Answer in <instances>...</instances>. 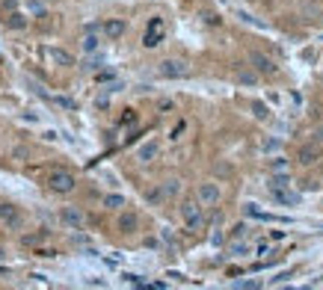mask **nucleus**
I'll return each instance as SVG.
<instances>
[{
	"instance_id": "nucleus-1",
	"label": "nucleus",
	"mask_w": 323,
	"mask_h": 290,
	"mask_svg": "<svg viewBox=\"0 0 323 290\" xmlns=\"http://www.w3.org/2000/svg\"><path fill=\"white\" fill-rule=\"evenodd\" d=\"M181 219H184V225L190 228V231H199V228L205 225V210H202V201H196V198L181 201Z\"/></svg>"
},
{
	"instance_id": "nucleus-2",
	"label": "nucleus",
	"mask_w": 323,
	"mask_h": 290,
	"mask_svg": "<svg viewBox=\"0 0 323 290\" xmlns=\"http://www.w3.org/2000/svg\"><path fill=\"white\" fill-rule=\"evenodd\" d=\"M74 184H77L74 175L65 172V169H51V175H48V187H51L54 193H71Z\"/></svg>"
},
{
	"instance_id": "nucleus-3",
	"label": "nucleus",
	"mask_w": 323,
	"mask_h": 290,
	"mask_svg": "<svg viewBox=\"0 0 323 290\" xmlns=\"http://www.w3.org/2000/svg\"><path fill=\"white\" fill-rule=\"evenodd\" d=\"M157 71H160V77H166V80H181V77L190 74V65L184 63V60H163Z\"/></svg>"
},
{
	"instance_id": "nucleus-4",
	"label": "nucleus",
	"mask_w": 323,
	"mask_h": 290,
	"mask_svg": "<svg viewBox=\"0 0 323 290\" xmlns=\"http://www.w3.org/2000/svg\"><path fill=\"white\" fill-rule=\"evenodd\" d=\"M249 65H252L258 74H264V77L276 74V63H273L267 54H261V51H249Z\"/></svg>"
},
{
	"instance_id": "nucleus-5",
	"label": "nucleus",
	"mask_w": 323,
	"mask_h": 290,
	"mask_svg": "<svg viewBox=\"0 0 323 290\" xmlns=\"http://www.w3.org/2000/svg\"><path fill=\"white\" fill-rule=\"evenodd\" d=\"M0 222L6 228H21V210L9 201H0Z\"/></svg>"
},
{
	"instance_id": "nucleus-6",
	"label": "nucleus",
	"mask_w": 323,
	"mask_h": 290,
	"mask_svg": "<svg viewBox=\"0 0 323 290\" xmlns=\"http://www.w3.org/2000/svg\"><path fill=\"white\" fill-rule=\"evenodd\" d=\"M160 42H163V21L160 18H151V21H148V30L142 36V45H145V48H157Z\"/></svg>"
},
{
	"instance_id": "nucleus-7",
	"label": "nucleus",
	"mask_w": 323,
	"mask_h": 290,
	"mask_svg": "<svg viewBox=\"0 0 323 290\" xmlns=\"http://www.w3.org/2000/svg\"><path fill=\"white\" fill-rule=\"evenodd\" d=\"M220 187L214 184V181H205V184H199V201L202 204H217L220 201Z\"/></svg>"
},
{
	"instance_id": "nucleus-8",
	"label": "nucleus",
	"mask_w": 323,
	"mask_h": 290,
	"mask_svg": "<svg viewBox=\"0 0 323 290\" xmlns=\"http://www.w3.org/2000/svg\"><path fill=\"white\" fill-rule=\"evenodd\" d=\"M320 160V148H317V142L314 145H302L299 151H296V163L299 166H311V163Z\"/></svg>"
},
{
	"instance_id": "nucleus-9",
	"label": "nucleus",
	"mask_w": 323,
	"mask_h": 290,
	"mask_svg": "<svg viewBox=\"0 0 323 290\" xmlns=\"http://www.w3.org/2000/svg\"><path fill=\"white\" fill-rule=\"evenodd\" d=\"M60 219L71 228H80L83 225V210H80V207H63V210H60Z\"/></svg>"
},
{
	"instance_id": "nucleus-10",
	"label": "nucleus",
	"mask_w": 323,
	"mask_h": 290,
	"mask_svg": "<svg viewBox=\"0 0 323 290\" xmlns=\"http://www.w3.org/2000/svg\"><path fill=\"white\" fill-rule=\"evenodd\" d=\"M45 57H48L54 65H74L71 54H68V51H63V48H48V51H45Z\"/></svg>"
},
{
	"instance_id": "nucleus-11",
	"label": "nucleus",
	"mask_w": 323,
	"mask_h": 290,
	"mask_svg": "<svg viewBox=\"0 0 323 290\" xmlns=\"http://www.w3.org/2000/svg\"><path fill=\"white\" fill-rule=\"evenodd\" d=\"M136 228H139V216L130 213V210H125V213L119 216V231H122V234H133Z\"/></svg>"
},
{
	"instance_id": "nucleus-12",
	"label": "nucleus",
	"mask_w": 323,
	"mask_h": 290,
	"mask_svg": "<svg viewBox=\"0 0 323 290\" xmlns=\"http://www.w3.org/2000/svg\"><path fill=\"white\" fill-rule=\"evenodd\" d=\"M157 154H160V145L151 139V142H145V145L136 151V160H139V163H151L154 157H157Z\"/></svg>"
},
{
	"instance_id": "nucleus-13",
	"label": "nucleus",
	"mask_w": 323,
	"mask_h": 290,
	"mask_svg": "<svg viewBox=\"0 0 323 290\" xmlns=\"http://www.w3.org/2000/svg\"><path fill=\"white\" fill-rule=\"evenodd\" d=\"M288 187H291V178H288V172H270L267 190H288Z\"/></svg>"
},
{
	"instance_id": "nucleus-14",
	"label": "nucleus",
	"mask_w": 323,
	"mask_h": 290,
	"mask_svg": "<svg viewBox=\"0 0 323 290\" xmlns=\"http://www.w3.org/2000/svg\"><path fill=\"white\" fill-rule=\"evenodd\" d=\"M104 36H107V39H122V36H125V21H119V18L104 21Z\"/></svg>"
},
{
	"instance_id": "nucleus-15",
	"label": "nucleus",
	"mask_w": 323,
	"mask_h": 290,
	"mask_svg": "<svg viewBox=\"0 0 323 290\" xmlns=\"http://www.w3.org/2000/svg\"><path fill=\"white\" fill-rule=\"evenodd\" d=\"M270 195H273V201H279V204H299V195L291 193V190H270Z\"/></svg>"
},
{
	"instance_id": "nucleus-16",
	"label": "nucleus",
	"mask_w": 323,
	"mask_h": 290,
	"mask_svg": "<svg viewBox=\"0 0 323 290\" xmlns=\"http://www.w3.org/2000/svg\"><path fill=\"white\" fill-rule=\"evenodd\" d=\"M237 83L255 86V83H258V71H255V68H240V71H237Z\"/></svg>"
},
{
	"instance_id": "nucleus-17",
	"label": "nucleus",
	"mask_w": 323,
	"mask_h": 290,
	"mask_svg": "<svg viewBox=\"0 0 323 290\" xmlns=\"http://www.w3.org/2000/svg\"><path fill=\"white\" fill-rule=\"evenodd\" d=\"M6 24H9L12 30H24V27H27V18H24L21 12H9V15H6Z\"/></svg>"
},
{
	"instance_id": "nucleus-18",
	"label": "nucleus",
	"mask_w": 323,
	"mask_h": 290,
	"mask_svg": "<svg viewBox=\"0 0 323 290\" xmlns=\"http://www.w3.org/2000/svg\"><path fill=\"white\" fill-rule=\"evenodd\" d=\"M249 110H252V116L261 119V122H267V119H270V110H267V104H264V101H252V104H249Z\"/></svg>"
},
{
	"instance_id": "nucleus-19",
	"label": "nucleus",
	"mask_w": 323,
	"mask_h": 290,
	"mask_svg": "<svg viewBox=\"0 0 323 290\" xmlns=\"http://www.w3.org/2000/svg\"><path fill=\"white\" fill-rule=\"evenodd\" d=\"M104 207H113V210H119V207H125V198H122L119 193L104 195Z\"/></svg>"
},
{
	"instance_id": "nucleus-20",
	"label": "nucleus",
	"mask_w": 323,
	"mask_h": 290,
	"mask_svg": "<svg viewBox=\"0 0 323 290\" xmlns=\"http://www.w3.org/2000/svg\"><path fill=\"white\" fill-rule=\"evenodd\" d=\"M80 48H83L86 54H95V51H98V36H95V33H86V36H83V45H80Z\"/></svg>"
},
{
	"instance_id": "nucleus-21",
	"label": "nucleus",
	"mask_w": 323,
	"mask_h": 290,
	"mask_svg": "<svg viewBox=\"0 0 323 290\" xmlns=\"http://www.w3.org/2000/svg\"><path fill=\"white\" fill-rule=\"evenodd\" d=\"M279 148H282L279 139H261V151H264V154H276Z\"/></svg>"
},
{
	"instance_id": "nucleus-22",
	"label": "nucleus",
	"mask_w": 323,
	"mask_h": 290,
	"mask_svg": "<svg viewBox=\"0 0 323 290\" xmlns=\"http://www.w3.org/2000/svg\"><path fill=\"white\" fill-rule=\"evenodd\" d=\"M160 187H163V193H166V198H172V195H178V190H181V184H178L175 178H172V181H163Z\"/></svg>"
},
{
	"instance_id": "nucleus-23",
	"label": "nucleus",
	"mask_w": 323,
	"mask_h": 290,
	"mask_svg": "<svg viewBox=\"0 0 323 290\" xmlns=\"http://www.w3.org/2000/svg\"><path fill=\"white\" fill-rule=\"evenodd\" d=\"M145 198H148L151 204H160L163 198H166V193H163V187H154V190H148V193H145Z\"/></svg>"
},
{
	"instance_id": "nucleus-24",
	"label": "nucleus",
	"mask_w": 323,
	"mask_h": 290,
	"mask_svg": "<svg viewBox=\"0 0 323 290\" xmlns=\"http://www.w3.org/2000/svg\"><path fill=\"white\" fill-rule=\"evenodd\" d=\"M270 172H288V160L285 157H273L270 160Z\"/></svg>"
},
{
	"instance_id": "nucleus-25",
	"label": "nucleus",
	"mask_w": 323,
	"mask_h": 290,
	"mask_svg": "<svg viewBox=\"0 0 323 290\" xmlns=\"http://www.w3.org/2000/svg\"><path fill=\"white\" fill-rule=\"evenodd\" d=\"M119 125H136V110H125L122 119H119Z\"/></svg>"
},
{
	"instance_id": "nucleus-26",
	"label": "nucleus",
	"mask_w": 323,
	"mask_h": 290,
	"mask_svg": "<svg viewBox=\"0 0 323 290\" xmlns=\"http://www.w3.org/2000/svg\"><path fill=\"white\" fill-rule=\"evenodd\" d=\"M237 15H240V21H246V24H252V27H258V30H264V24H261L258 18H252L249 12H237Z\"/></svg>"
},
{
	"instance_id": "nucleus-27",
	"label": "nucleus",
	"mask_w": 323,
	"mask_h": 290,
	"mask_svg": "<svg viewBox=\"0 0 323 290\" xmlns=\"http://www.w3.org/2000/svg\"><path fill=\"white\" fill-rule=\"evenodd\" d=\"M45 237H48V231H42V234H30V237H24V243H27V246H39Z\"/></svg>"
},
{
	"instance_id": "nucleus-28",
	"label": "nucleus",
	"mask_w": 323,
	"mask_h": 290,
	"mask_svg": "<svg viewBox=\"0 0 323 290\" xmlns=\"http://www.w3.org/2000/svg\"><path fill=\"white\" fill-rule=\"evenodd\" d=\"M54 104H60V107H63V110H74V101H71V98H54Z\"/></svg>"
},
{
	"instance_id": "nucleus-29",
	"label": "nucleus",
	"mask_w": 323,
	"mask_h": 290,
	"mask_svg": "<svg viewBox=\"0 0 323 290\" xmlns=\"http://www.w3.org/2000/svg\"><path fill=\"white\" fill-rule=\"evenodd\" d=\"M0 9L9 15V12H15V9H18V0H3V3H0Z\"/></svg>"
},
{
	"instance_id": "nucleus-30",
	"label": "nucleus",
	"mask_w": 323,
	"mask_h": 290,
	"mask_svg": "<svg viewBox=\"0 0 323 290\" xmlns=\"http://www.w3.org/2000/svg\"><path fill=\"white\" fill-rule=\"evenodd\" d=\"M113 77H116L113 71H101V74H98V83H113Z\"/></svg>"
},
{
	"instance_id": "nucleus-31",
	"label": "nucleus",
	"mask_w": 323,
	"mask_h": 290,
	"mask_svg": "<svg viewBox=\"0 0 323 290\" xmlns=\"http://www.w3.org/2000/svg\"><path fill=\"white\" fill-rule=\"evenodd\" d=\"M122 278H125V281H128V284H142V278H139V275H133V272H125V275H122Z\"/></svg>"
},
{
	"instance_id": "nucleus-32",
	"label": "nucleus",
	"mask_w": 323,
	"mask_h": 290,
	"mask_svg": "<svg viewBox=\"0 0 323 290\" xmlns=\"http://www.w3.org/2000/svg\"><path fill=\"white\" fill-rule=\"evenodd\" d=\"M231 255H249V246H243V243L240 246H231Z\"/></svg>"
},
{
	"instance_id": "nucleus-33",
	"label": "nucleus",
	"mask_w": 323,
	"mask_h": 290,
	"mask_svg": "<svg viewBox=\"0 0 323 290\" xmlns=\"http://www.w3.org/2000/svg\"><path fill=\"white\" fill-rule=\"evenodd\" d=\"M231 234H234V237H243V234H246V225H243V222H240V225H234Z\"/></svg>"
},
{
	"instance_id": "nucleus-34",
	"label": "nucleus",
	"mask_w": 323,
	"mask_h": 290,
	"mask_svg": "<svg viewBox=\"0 0 323 290\" xmlns=\"http://www.w3.org/2000/svg\"><path fill=\"white\" fill-rule=\"evenodd\" d=\"M205 21H208V24H220V18H217L214 12H205Z\"/></svg>"
},
{
	"instance_id": "nucleus-35",
	"label": "nucleus",
	"mask_w": 323,
	"mask_h": 290,
	"mask_svg": "<svg viewBox=\"0 0 323 290\" xmlns=\"http://www.w3.org/2000/svg\"><path fill=\"white\" fill-rule=\"evenodd\" d=\"M12 157H15V160H24V157H27V151H24V148H15V151H12Z\"/></svg>"
},
{
	"instance_id": "nucleus-36",
	"label": "nucleus",
	"mask_w": 323,
	"mask_h": 290,
	"mask_svg": "<svg viewBox=\"0 0 323 290\" xmlns=\"http://www.w3.org/2000/svg\"><path fill=\"white\" fill-rule=\"evenodd\" d=\"M234 287H249V290H252V287H258V281H237Z\"/></svg>"
},
{
	"instance_id": "nucleus-37",
	"label": "nucleus",
	"mask_w": 323,
	"mask_h": 290,
	"mask_svg": "<svg viewBox=\"0 0 323 290\" xmlns=\"http://www.w3.org/2000/svg\"><path fill=\"white\" fill-rule=\"evenodd\" d=\"M42 3H54V0H42Z\"/></svg>"
},
{
	"instance_id": "nucleus-38",
	"label": "nucleus",
	"mask_w": 323,
	"mask_h": 290,
	"mask_svg": "<svg viewBox=\"0 0 323 290\" xmlns=\"http://www.w3.org/2000/svg\"><path fill=\"white\" fill-rule=\"evenodd\" d=\"M0 60H3V57H0Z\"/></svg>"
}]
</instances>
